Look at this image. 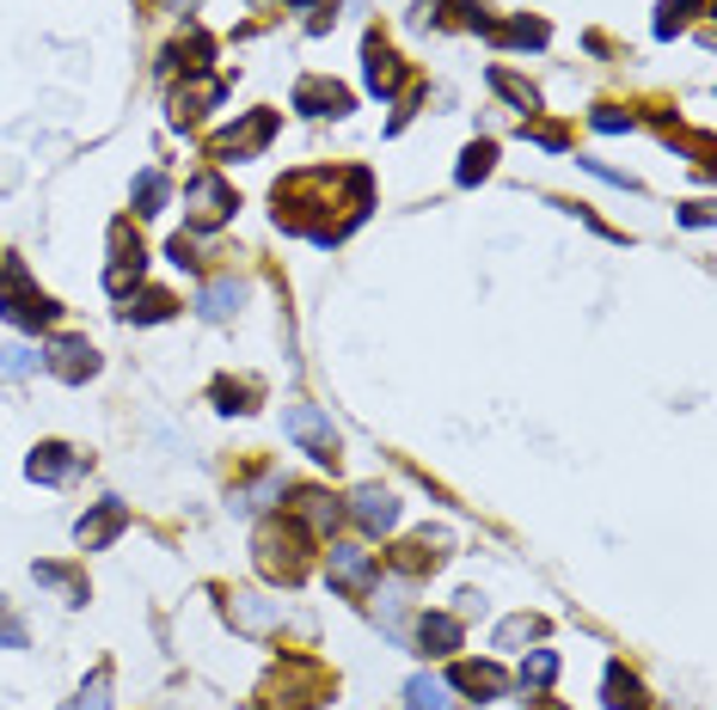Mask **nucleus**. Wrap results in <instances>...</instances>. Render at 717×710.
Listing matches in <instances>:
<instances>
[{"instance_id":"obj_1","label":"nucleus","mask_w":717,"mask_h":710,"mask_svg":"<svg viewBox=\"0 0 717 710\" xmlns=\"http://www.w3.org/2000/svg\"><path fill=\"white\" fill-rule=\"evenodd\" d=\"M306 526L301 521H264L258 526V570L277 582H301L306 576Z\"/></svg>"},{"instance_id":"obj_2","label":"nucleus","mask_w":717,"mask_h":710,"mask_svg":"<svg viewBox=\"0 0 717 710\" xmlns=\"http://www.w3.org/2000/svg\"><path fill=\"white\" fill-rule=\"evenodd\" d=\"M332 692V680H325V668L319 661H282L277 674H270V686H264V704L258 710H313L319 698Z\"/></svg>"},{"instance_id":"obj_3","label":"nucleus","mask_w":717,"mask_h":710,"mask_svg":"<svg viewBox=\"0 0 717 710\" xmlns=\"http://www.w3.org/2000/svg\"><path fill=\"white\" fill-rule=\"evenodd\" d=\"M0 313L13 319L19 331H43V325H55V301H43V294L31 289L25 263H7V270H0Z\"/></svg>"},{"instance_id":"obj_4","label":"nucleus","mask_w":717,"mask_h":710,"mask_svg":"<svg viewBox=\"0 0 717 710\" xmlns=\"http://www.w3.org/2000/svg\"><path fill=\"white\" fill-rule=\"evenodd\" d=\"M282 429H289L319 466H337V453H344V441H337L332 417H319L313 405H289V410H282Z\"/></svg>"},{"instance_id":"obj_5","label":"nucleus","mask_w":717,"mask_h":710,"mask_svg":"<svg viewBox=\"0 0 717 710\" xmlns=\"http://www.w3.org/2000/svg\"><path fill=\"white\" fill-rule=\"evenodd\" d=\"M43 368H50L55 380L80 386V380H93V374H98V349L86 337H55L50 355H43Z\"/></svg>"},{"instance_id":"obj_6","label":"nucleus","mask_w":717,"mask_h":710,"mask_svg":"<svg viewBox=\"0 0 717 710\" xmlns=\"http://www.w3.org/2000/svg\"><path fill=\"white\" fill-rule=\"evenodd\" d=\"M332 588L344 594H374V582H381V570H374V552H362V545H332Z\"/></svg>"},{"instance_id":"obj_7","label":"nucleus","mask_w":717,"mask_h":710,"mask_svg":"<svg viewBox=\"0 0 717 710\" xmlns=\"http://www.w3.org/2000/svg\"><path fill=\"white\" fill-rule=\"evenodd\" d=\"M185 209H190V227H221L227 209H233V190H227L215 171H202L197 185L185 190Z\"/></svg>"},{"instance_id":"obj_8","label":"nucleus","mask_w":717,"mask_h":710,"mask_svg":"<svg viewBox=\"0 0 717 710\" xmlns=\"http://www.w3.org/2000/svg\"><path fill=\"white\" fill-rule=\"evenodd\" d=\"M270 135H277V117H270V111H252V117L239 123V129L215 135L209 154H215V159H246V154H258V147H264Z\"/></svg>"},{"instance_id":"obj_9","label":"nucleus","mask_w":717,"mask_h":710,"mask_svg":"<svg viewBox=\"0 0 717 710\" xmlns=\"http://www.w3.org/2000/svg\"><path fill=\"white\" fill-rule=\"evenodd\" d=\"M294 111H306V117H344L350 93L337 80H301V86H294Z\"/></svg>"},{"instance_id":"obj_10","label":"nucleus","mask_w":717,"mask_h":710,"mask_svg":"<svg viewBox=\"0 0 717 710\" xmlns=\"http://www.w3.org/2000/svg\"><path fill=\"white\" fill-rule=\"evenodd\" d=\"M123 521H129V509H123V502H98V509L74 526L80 552H98V545H111V540L123 533Z\"/></svg>"},{"instance_id":"obj_11","label":"nucleus","mask_w":717,"mask_h":710,"mask_svg":"<svg viewBox=\"0 0 717 710\" xmlns=\"http://www.w3.org/2000/svg\"><path fill=\"white\" fill-rule=\"evenodd\" d=\"M350 514H356L368 533H386V526L398 521V502H393V490H381V484H362L356 497H350Z\"/></svg>"},{"instance_id":"obj_12","label":"nucleus","mask_w":717,"mask_h":710,"mask_svg":"<svg viewBox=\"0 0 717 710\" xmlns=\"http://www.w3.org/2000/svg\"><path fill=\"white\" fill-rule=\"evenodd\" d=\"M448 686L454 692H472V698H497L509 686V674L491 668V661H460V668L448 674Z\"/></svg>"},{"instance_id":"obj_13","label":"nucleus","mask_w":717,"mask_h":710,"mask_svg":"<svg viewBox=\"0 0 717 710\" xmlns=\"http://www.w3.org/2000/svg\"><path fill=\"white\" fill-rule=\"evenodd\" d=\"M417 644H424V656H448V649H460V618H454V613H424V618H417Z\"/></svg>"},{"instance_id":"obj_14","label":"nucleus","mask_w":717,"mask_h":710,"mask_svg":"<svg viewBox=\"0 0 717 710\" xmlns=\"http://www.w3.org/2000/svg\"><path fill=\"white\" fill-rule=\"evenodd\" d=\"M74 466H80V460H74V448H62V441H43V448L25 460V472L38 478V484H62V478L74 472Z\"/></svg>"},{"instance_id":"obj_15","label":"nucleus","mask_w":717,"mask_h":710,"mask_svg":"<svg viewBox=\"0 0 717 710\" xmlns=\"http://www.w3.org/2000/svg\"><path fill=\"white\" fill-rule=\"evenodd\" d=\"M405 710H454V686L436 680V674H417L405 686Z\"/></svg>"},{"instance_id":"obj_16","label":"nucleus","mask_w":717,"mask_h":710,"mask_svg":"<svg viewBox=\"0 0 717 710\" xmlns=\"http://www.w3.org/2000/svg\"><path fill=\"white\" fill-rule=\"evenodd\" d=\"M239 301H246V282H233V276H215L209 289H202V319H227V313H239Z\"/></svg>"},{"instance_id":"obj_17","label":"nucleus","mask_w":717,"mask_h":710,"mask_svg":"<svg viewBox=\"0 0 717 710\" xmlns=\"http://www.w3.org/2000/svg\"><path fill=\"white\" fill-rule=\"evenodd\" d=\"M398 80H405L398 55H386L381 38H368V86H374V93H398Z\"/></svg>"},{"instance_id":"obj_18","label":"nucleus","mask_w":717,"mask_h":710,"mask_svg":"<svg viewBox=\"0 0 717 710\" xmlns=\"http://www.w3.org/2000/svg\"><path fill=\"white\" fill-rule=\"evenodd\" d=\"M294 514H301V526H313V533H332L337 526V502L325 497V490H301V509Z\"/></svg>"},{"instance_id":"obj_19","label":"nucleus","mask_w":717,"mask_h":710,"mask_svg":"<svg viewBox=\"0 0 717 710\" xmlns=\"http://www.w3.org/2000/svg\"><path fill=\"white\" fill-rule=\"evenodd\" d=\"M221 98V80H197V86H178V98H173V117L185 123V117H202V105H215Z\"/></svg>"},{"instance_id":"obj_20","label":"nucleus","mask_w":717,"mask_h":710,"mask_svg":"<svg viewBox=\"0 0 717 710\" xmlns=\"http://www.w3.org/2000/svg\"><path fill=\"white\" fill-rule=\"evenodd\" d=\"M540 631H545V618H533V613H521V618H503V625H497V649L540 644Z\"/></svg>"},{"instance_id":"obj_21","label":"nucleus","mask_w":717,"mask_h":710,"mask_svg":"<svg viewBox=\"0 0 717 710\" xmlns=\"http://www.w3.org/2000/svg\"><path fill=\"white\" fill-rule=\"evenodd\" d=\"M38 582H43V588H55V594H67V606H86V582H80L74 570H62V564H38Z\"/></svg>"},{"instance_id":"obj_22","label":"nucleus","mask_w":717,"mask_h":710,"mask_svg":"<svg viewBox=\"0 0 717 710\" xmlns=\"http://www.w3.org/2000/svg\"><path fill=\"white\" fill-rule=\"evenodd\" d=\"M552 680H558V656H552V649H528V661H521V686L540 692V686H552Z\"/></svg>"},{"instance_id":"obj_23","label":"nucleus","mask_w":717,"mask_h":710,"mask_svg":"<svg viewBox=\"0 0 717 710\" xmlns=\"http://www.w3.org/2000/svg\"><path fill=\"white\" fill-rule=\"evenodd\" d=\"M607 704L613 710H644V692H637V680L625 668H607Z\"/></svg>"},{"instance_id":"obj_24","label":"nucleus","mask_w":717,"mask_h":710,"mask_svg":"<svg viewBox=\"0 0 717 710\" xmlns=\"http://www.w3.org/2000/svg\"><path fill=\"white\" fill-rule=\"evenodd\" d=\"M393 564L405 570V576H417V570H436V564H441V552H429V533H424V540L398 545V557H393Z\"/></svg>"},{"instance_id":"obj_25","label":"nucleus","mask_w":717,"mask_h":710,"mask_svg":"<svg viewBox=\"0 0 717 710\" xmlns=\"http://www.w3.org/2000/svg\"><path fill=\"white\" fill-rule=\"evenodd\" d=\"M135 209L142 215L166 209V178H159V171H142V178H135Z\"/></svg>"},{"instance_id":"obj_26","label":"nucleus","mask_w":717,"mask_h":710,"mask_svg":"<svg viewBox=\"0 0 717 710\" xmlns=\"http://www.w3.org/2000/svg\"><path fill=\"white\" fill-rule=\"evenodd\" d=\"M491 159H497L491 142H472V147H466V159H460V185H478V178L491 171Z\"/></svg>"},{"instance_id":"obj_27","label":"nucleus","mask_w":717,"mask_h":710,"mask_svg":"<svg viewBox=\"0 0 717 710\" xmlns=\"http://www.w3.org/2000/svg\"><path fill=\"white\" fill-rule=\"evenodd\" d=\"M43 355H31L25 343H7V349H0V374H7V380H19V374H31L38 368Z\"/></svg>"},{"instance_id":"obj_28","label":"nucleus","mask_w":717,"mask_h":710,"mask_svg":"<svg viewBox=\"0 0 717 710\" xmlns=\"http://www.w3.org/2000/svg\"><path fill=\"white\" fill-rule=\"evenodd\" d=\"M105 698H111V674L98 668L93 680L80 686V698H74V704H67V710H105Z\"/></svg>"},{"instance_id":"obj_29","label":"nucleus","mask_w":717,"mask_h":710,"mask_svg":"<svg viewBox=\"0 0 717 710\" xmlns=\"http://www.w3.org/2000/svg\"><path fill=\"white\" fill-rule=\"evenodd\" d=\"M491 86H497V93H503V98H516V105L533 117V105H540V98H533V86H521V80H516V74H503V67H497V74H491Z\"/></svg>"},{"instance_id":"obj_30","label":"nucleus","mask_w":717,"mask_h":710,"mask_svg":"<svg viewBox=\"0 0 717 710\" xmlns=\"http://www.w3.org/2000/svg\"><path fill=\"white\" fill-rule=\"evenodd\" d=\"M129 319L154 325V319H173V294H142V306H129Z\"/></svg>"},{"instance_id":"obj_31","label":"nucleus","mask_w":717,"mask_h":710,"mask_svg":"<svg viewBox=\"0 0 717 710\" xmlns=\"http://www.w3.org/2000/svg\"><path fill=\"white\" fill-rule=\"evenodd\" d=\"M595 129L601 135H620V129H632V117H620V111H595Z\"/></svg>"},{"instance_id":"obj_32","label":"nucleus","mask_w":717,"mask_h":710,"mask_svg":"<svg viewBox=\"0 0 717 710\" xmlns=\"http://www.w3.org/2000/svg\"><path fill=\"white\" fill-rule=\"evenodd\" d=\"M0 649H25V625H13V618H0Z\"/></svg>"},{"instance_id":"obj_33","label":"nucleus","mask_w":717,"mask_h":710,"mask_svg":"<svg viewBox=\"0 0 717 710\" xmlns=\"http://www.w3.org/2000/svg\"><path fill=\"white\" fill-rule=\"evenodd\" d=\"M533 710H564V704H558V698H540V704H533Z\"/></svg>"}]
</instances>
